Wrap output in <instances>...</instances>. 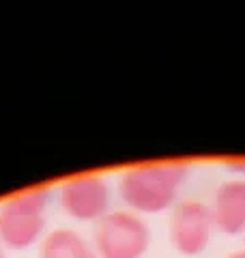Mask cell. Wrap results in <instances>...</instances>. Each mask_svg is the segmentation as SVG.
I'll use <instances>...</instances> for the list:
<instances>
[{"mask_svg": "<svg viewBox=\"0 0 245 258\" xmlns=\"http://www.w3.org/2000/svg\"><path fill=\"white\" fill-rule=\"evenodd\" d=\"M213 224L228 237L245 232V181H226L213 200Z\"/></svg>", "mask_w": 245, "mask_h": 258, "instance_id": "6", "label": "cell"}, {"mask_svg": "<svg viewBox=\"0 0 245 258\" xmlns=\"http://www.w3.org/2000/svg\"><path fill=\"white\" fill-rule=\"evenodd\" d=\"M47 200V187H30L0 203V243L11 249L35 245L45 228Z\"/></svg>", "mask_w": 245, "mask_h": 258, "instance_id": "2", "label": "cell"}, {"mask_svg": "<svg viewBox=\"0 0 245 258\" xmlns=\"http://www.w3.org/2000/svg\"><path fill=\"white\" fill-rule=\"evenodd\" d=\"M228 166L234 168V170H245V159H232L228 161Z\"/></svg>", "mask_w": 245, "mask_h": 258, "instance_id": "8", "label": "cell"}, {"mask_svg": "<svg viewBox=\"0 0 245 258\" xmlns=\"http://www.w3.org/2000/svg\"><path fill=\"white\" fill-rule=\"evenodd\" d=\"M39 258H97V254L76 230L56 228L41 241Z\"/></svg>", "mask_w": 245, "mask_h": 258, "instance_id": "7", "label": "cell"}, {"mask_svg": "<svg viewBox=\"0 0 245 258\" xmlns=\"http://www.w3.org/2000/svg\"><path fill=\"white\" fill-rule=\"evenodd\" d=\"M213 228V213L198 200H181L170 215V241L178 254L198 256L207 249Z\"/></svg>", "mask_w": 245, "mask_h": 258, "instance_id": "5", "label": "cell"}, {"mask_svg": "<svg viewBox=\"0 0 245 258\" xmlns=\"http://www.w3.org/2000/svg\"><path fill=\"white\" fill-rule=\"evenodd\" d=\"M63 211L80 222H99L108 215L110 187L101 174L84 172L65 179L58 187Z\"/></svg>", "mask_w": 245, "mask_h": 258, "instance_id": "4", "label": "cell"}, {"mask_svg": "<svg viewBox=\"0 0 245 258\" xmlns=\"http://www.w3.org/2000/svg\"><path fill=\"white\" fill-rule=\"evenodd\" d=\"M151 245V230L134 211H108L95 226L97 258H142Z\"/></svg>", "mask_w": 245, "mask_h": 258, "instance_id": "3", "label": "cell"}, {"mask_svg": "<svg viewBox=\"0 0 245 258\" xmlns=\"http://www.w3.org/2000/svg\"><path fill=\"white\" fill-rule=\"evenodd\" d=\"M0 258H5V256H3V249H0Z\"/></svg>", "mask_w": 245, "mask_h": 258, "instance_id": "10", "label": "cell"}, {"mask_svg": "<svg viewBox=\"0 0 245 258\" xmlns=\"http://www.w3.org/2000/svg\"><path fill=\"white\" fill-rule=\"evenodd\" d=\"M187 176L183 161L140 164L125 170L118 181L122 203L134 213H161L174 205L178 187Z\"/></svg>", "mask_w": 245, "mask_h": 258, "instance_id": "1", "label": "cell"}, {"mask_svg": "<svg viewBox=\"0 0 245 258\" xmlns=\"http://www.w3.org/2000/svg\"><path fill=\"white\" fill-rule=\"evenodd\" d=\"M228 258H245V249H241V252H234V254H230Z\"/></svg>", "mask_w": 245, "mask_h": 258, "instance_id": "9", "label": "cell"}]
</instances>
